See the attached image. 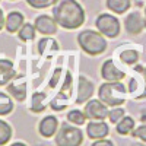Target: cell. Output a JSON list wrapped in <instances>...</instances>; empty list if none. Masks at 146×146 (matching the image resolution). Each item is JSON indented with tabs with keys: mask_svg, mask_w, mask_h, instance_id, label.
I'll use <instances>...</instances> for the list:
<instances>
[{
	"mask_svg": "<svg viewBox=\"0 0 146 146\" xmlns=\"http://www.w3.org/2000/svg\"><path fill=\"white\" fill-rule=\"evenodd\" d=\"M35 25L34 23H23L21 27V29L18 31V38L22 41V42H28V41H32L35 38Z\"/></svg>",
	"mask_w": 146,
	"mask_h": 146,
	"instance_id": "cell-21",
	"label": "cell"
},
{
	"mask_svg": "<svg viewBox=\"0 0 146 146\" xmlns=\"http://www.w3.org/2000/svg\"><path fill=\"white\" fill-rule=\"evenodd\" d=\"M94 82H91L86 76H79L78 79V96H76V104H86L94 95Z\"/></svg>",
	"mask_w": 146,
	"mask_h": 146,
	"instance_id": "cell-10",
	"label": "cell"
},
{
	"mask_svg": "<svg viewBox=\"0 0 146 146\" xmlns=\"http://www.w3.org/2000/svg\"><path fill=\"white\" fill-rule=\"evenodd\" d=\"M96 29H98L104 36H108V38H117L120 35L121 27H120V21L110 13H101L98 15L95 21Z\"/></svg>",
	"mask_w": 146,
	"mask_h": 146,
	"instance_id": "cell-5",
	"label": "cell"
},
{
	"mask_svg": "<svg viewBox=\"0 0 146 146\" xmlns=\"http://www.w3.org/2000/svg\"><path fill=\"white\" fill-rule=\"evenodd\" d=\"M57 0H27V3L34 9H45L53 6Z\"/></svg>",
	"mask_w": 146,
	"mask_h": 146,
	"instance_id": "cell-27",
	"label": "cell"
},
{
	"mask_svg": "<svg viewBox=\"0 0 146 146\" xmlns=\"http://www.w3.org/2000/svg\"><path fill=\"white\" fill-rule=\"evenodd\" d=\"M10 146H27V145L23 143V142H15V143H12Z\"/></svg>",
	"mask_w": 146,
	"mask_h": 146,
	"instance_id": "cell-32",
	"label": "cell"
},
{
	"mask_svg": "<svg viewBox=\"0 0 146 146\" xmlns=\"http://www.w3.org/2000/svg\"><path fill=\"white\" fill-rule=\"evenodd\" d=\"M101 76L107 82H120L121 79L126 78V73L114 63V60L108 58V60H105V62L102 63Z\"/></svg>",
	"mask_w": 146,
	"mask_h": 146,
	"instance_id": "cell-8",
	"label": "cell"
},
{
	"mask_svg": "<svg viewBox=\"0 0 146 146\" xmlns=\"http://www.w3.org/2000/svg\"><path fill=\"white\" fill-rule=\"evenodd\" d=\"M25 23V18L21 12L18 10H13L6 16V21H5V28L9 34H15L21 29V27Z\"/></svg>",
	"mask_w": 146,
	"mask_h": 146,
	"instance_id": "cell-16",
	"label": "cell"
},
{
	"mask_svg": "<svg viewBox=\"0 0 146 146\" xmlns=\"http://www.w3.org/2000/svg\"><path fill=\"white\" fill-rule=\"evenodd\" d=\"M7 94L19 102H23L27 98V82L22 76H15L7 83Z\"/></svg>",
	"mask_w": 146,
	"mask_h": 146,
	"instance_id": "cell-11",
	"label": "cell"
},
{
	"mask_svg": "<svg viewBox=\"0 0 146 146\" xmlns=\"http://www.w3.org/2000/svg\"><path fill=\"white\" fill-rule=\"evenodd\" d=\"M45 101H47V94L44 92H35L31 98V105L29 110L35 114H40L45 110Z\"/></svg>",
	"mask_w": 146,
	"mask_h": 146,
	"instance_id": "cell-18",
	"label": "cell"
},
{
	"mask_svg": "<svg viewBox=\"0 0 146 146\" xmlns=\"http://www.w3.org/2000/svg\"><path fill=\"white\" fill-rule=\"evenodd\" d=\"M146 28V21L139 12H130L124 19V29L130 35H139Z\"/></svg>",
	"mask_w": 146,
	"mask_h": 146,
	"instance_id": "cell-9",
	"label": "cell"
},
{
	"mask_svg": "<svg viewBox=\"0 0 146 146\" xmlns=\"http://www.w3.org/2000/svg\"><path fill=\"white\" fill-rule=\"evenodd\" d=\"M82 143H83L82 130L75 124H69L67 121L62 123V126L56 133V145L57 146H82Z\"/></svg>",
	"mask_w": 146,
	"mask_h": 146,
	"instance_id": "cell-4",
	"label": "cell"
},
{
	"mask_svg": "<svg viewBox=\"0 0 146 146\" xmlns=\"http://www.w3.org/2000/svg\"><path fill=\"white\" fill-rule=\"evenodd\" d=\"M5 21H6V18H5V15H3V10L0 9V31H2L3 27H5Z\"/></svg>",
	"mask_w": 146,
	"mask_h": 146,
	"instance_id": "cell-31",
	"label": "cell"
},
{
	"mask_svg": "<svg viewBox=\"0 0 146 146\" xmlns=\"http://www.w3.org/2000/svg\"><path fill=\"white\" fill-rule=\"evenodd\" d=\"M142 75H143V79H145V85H146V67L143 69V72H142Z\"/></svg>",
	"mask_w": 146,
	"mask_h": 146,
	"instance_id": "cell-34",
	"label": "cell"
},
{
	"mask_svg": "<svg viewBox=\"0 0 146 146\" xmlns=\"http://www.w3.org/2000/svg\"><path fill=\"white\" fill-rule=\"evenodd\" d=\"M12 2H15V0H12Z\"/></svg>",
	"mask_w": 146,
	"mask_h": 146,
	"instance_id": "cell-37",
	"label": "cell"
},
{
	"mask_svg": "<svg viewBox=\"0 0 146 146\" xmlns=\"http://www.w3.org/2000/svg\"><path fill=\"white\" fill-rule=\"evenodd\" d=\"M60 73H62V69H56V73H54V76L51 78V82H50V88H56V85L58 83Z\"/></svg>",
	"mask_w": 146,
	"mask_h": 146,
	"instance_id": "cell-30",
	"label": "cell"
},
{
	"mask_svg": "<svg viewBox=\"0 0 146 146\" xmlns=\"http://www.w3.org/2000/svg\"><path fill=\"white\" fill-rule=\"evenodd\" d=\"M135 70H136V72H139V73H142V72H143V67H142V66H136V69H135Z\"/></svg>",
	"mask_w": 146,
	"mask_h": 146,
	"instance_id": "cell-33",
	"label": "cell"
},
{
	"mask_svg": "<svg viewBox=\"0 0 146 146\" xmlns=\"http://www.w3.org/2000/svg\"><path fill=\"white\" fill-rule=\"evenodd\" d=\"M110 133V127L104 120H91V123L86 126V135L92 139H104L108 136Z\"/></svg>",
	"mask_w": 146,
	"mask_h": 146,
	"instance_id": "cell-13",
	"label": "cell"
},
{
	"mask_svg": "<svg viewBox=\"0 0 146 146\" xmlns=\"http://www.w3.org/2000/svg\"><path fill=\"white\" fill-rule=\"evenodd\" d=\"M58 130V120L54 115H47L40 121V126H38V131L40 135L45 139H50L53 137Z\"/></svg>",
	"mask_w": 146,
	"mask_h": 146,
	"instance_id": "cell-14",
	"label": "cell"
},
{
	"mask_svg": "<svg viewBox=\"0 0 146 146\" xmlns=\"http://www.w3.org/2000/svg\"><path fill=\"white\" fill-rule=\"evenodd\" d=\"M34 25H35V29L42 35H54L58 29V25H57L56 19L53 16H48V15L36 16Z\"/></svg>",
	"mask_w": 146,
	"mask_h": 146,
	"instance_id": "cell-12",
	"label": "cell"
},
{
	"mask_svg": "<svg viewBox=\"0 0 146 146\" xmlns=\"http://www.w3.org/2000/svg\"><path fill=\"white\" fill-rule=\"evenodd\" d=\"M91 146H114V143L111 142V140H108V139H96Z\"/></svg>",
	"mask_w": 146,
	"mask_h": 146,
	"instance_id": "cell-29",
	"label": "cell"
},
{
	"mask_svg": "<svg viewBox=\"0 0 146 146\" xmlns=\"http://www.w3.org/2000/svg\"><path fill=\"white\" fill-rule=\"evenodd\" d=\"M13 111V101L6 92H0V115H7Z\"/></svg>",
	"mask_w": 146,
	"mask_h": 146,
	"instance_id": "cell-23",
	"label": "cell"
},
{
	"mask_svg": "<svg viewBox=\"0 0 146 146\" xmlns=\"http://www.w3.org/2000/svg\"><path fill=\"white\" fill-rule=\"evenodd\" d=\"M36 47H38L40 56H44V57H51L53 54H56L58 51V48H60L58 42L54 38H51V36H44V38H41L38 41V45Z\"/></svg>",
	"mask_w": 146,
	"mask_h": 146,
	"instance_id": "cell-17",
	"label": "cell"
},
{
	"mask_svg": "<svg viewBox=\"0 0 146 146\" xmlns=\"http://www.w3.org/2000/svg\"><path fill=\"white\" fill-rule=\"evenodd\" d=\"M145 16H146V7H145Z\"/></svg>",
	"mask_w": 146,
	"mask_h": 146,
	"instance_id": "cell-36",
	"label": "cell"
},
{
	"mask_svg": "<svg viewBox=\"0 0 146 146\" xmlns=\"http://www.w3.org/2000/svg\"><path fill=\"white\" fill-rule=\"evenodd\" d=\"M135 130V120H133L130 115H124L118 123L115 124V131L121 136H127Z\"/></svg>",
	"mask_w": 146,
	"mask_h": 146,
	"instance_id": "cell-20",
	"label": "cell"
},
{
	"mask_svg": "<svg viewBox=\"0 0 146 146\" xmlns=\"http://www.w3.org/2000/svg\"><path fill=\"white\" fill-rule=\"evenodd\" d=\"M118 57H120V60H121V62H123L124 64L131 66V64H136V63L139 62L140 54H139L137 50H133V48H127V50H123V51H121Z\"/></svg>",
	"mask_w": 146,
	"mask_h": 146,
	"instance_id": "cell-22",
	"label": "cell"
},
{
	"mask_svg": "<svg viewBox=\"0 0 146 146\" xmlns=\"http://www.w3.org/2000/svg\"><path fill=\"white\" fill-rule=\"evenodd\" d=\"M98 96L108 107H120L126 102L127 89L121 82H105L98 89Z\"/></svg>",
	"mask_w": 146,
	"mask_h": 146,
	"instance_id": "cell-3",
	"label": "cell"
},
{
	"mask_svg": "<svg viewBox=\"0 0 146 146\" xmlns=\"http://www.w3.org/2000/svg\"><path fill=\"white\" fill-rule=\"evenodd\" d=\"M70 92H72V75L67 72L64 83H63V88L60 89L58 95L50 104L54 111H62V110H64L67 107V102H69V98H70Z\"/></svg>",
	"mask_w": 146,
	"mask_h": 146,
	"instance_id": "cell-7",
	"label": "cell"
},
{
	"mask_svg": "<svg viewBox=\"0 0 146 146\" xmlns=\"http://www.w3.org/2000/svg\"><path fill=\"white\" fill-rule=\"evenodd\" d=\"M131 133H133V136H135V137H137V139H140L142 142L146 143V124L139 126L137 129H135Z\"/></svg>",
	"mask_w": 146,
	"mask_h": 146,
	"instance_id": "cell-28",
	"label": "cell"
},
{
	"mask_svg": "<svg viewBox=\"0 0 146 146\" xmlns=\"http://www.w3.org/2000/svg\"><path fill=\"white\" fill-rule=\"evenodd\" d=\"M78 44L88 56H100L107 50V40L100 31L85 29L78 35Z\"/></svg>",
	"mask_w": 146,
	"mask_h": 146,
	"instance_id": "cell-2",
	"label": "cell"
},
{
	"mask_svg": "<svg viewBox=\"0 0 146 146\" xmlns=\"http://www.w3.org/2000/svg\"><path fill=\"white\" fill-rule=\"evenodd\" d=\"M53 18L64 29H78L85 23V10L76 0H57L53 5Z\"/></svg>",
	"mask_w": 146,
	"mask_h": 146,
	"instance_id": "cell-1",
	"label": "cell"
},
{
	"mask_svg": "<svg viewBox=\"0 0 146 146\" xmlns=\"http://www.w3.org/2000/svg\"><path fill=\"white\" fill-rule=\"evenodd\" d=\"M16 76V70L13 67V62L9 58H0V86L7 85Z\"/></svg>",
	"mask_w": 146,
	"mask_h": 146,
	"instance_id": "cell-15",
	"label": "cell"
},
{
	"mask_svg": "<svg viewBox=\"0 0 146 146\" xmlns=\"http://www.w3.org/2000/svg\"><path fill=\"white\" fill-rule=\"evenodd\" d=\"M12 127L5 120H0V146L6 145L12 139Z\"/></svg>",
	"mask_w": 146,
	"mask_h": 146,
	"instance_id": "cell-24",
	"label": "cell"
},
{
	"mask_svg": "<svg viewBox=\"0 0 146 146\" xmlns=\"http://www.w3.org/2000/svg\"><path fill=\"white\" fill-rule=\"evenodd\" d=\"M124 115H126V113L121 107H113L111 111H108V120H110V123H113V124H117Z\"/></svg>",
	"mask_w": 146,
	"mask_h": 146,
	"instance_id": "cell-26",
	"label": "cell"
},
{
	"mask_svg": "<svg viewBox=\"0 0 146 146\" xmlns=\"http://www.w3.org/2000/svg\"><path fill=\"white\" fill-rule=\"evenodd\" d=\"M83 113L89 120H105L108 117V105L101 100H89L86 101Z\"/></svg>",
	"mask_w": 146,
	"mask_h": 146,
	"instance_id": "cell-6",
	"label": "cell"
},
{
	"mask_svg": "<svg viewBox=\"0 0 146 146\" xmlns=\"http://www.w3.org/2000/svg\"><path fill=\"white\" fill-rule=\"evenodd\" d=\"M131 146H146V145H143V143H135V145H131Z\"/></svg>",
	"mask_w": 146,
	"mask_h": 146,
	"instance_id": "cell-35",
	"label": "cell"
},
{
	"mask_svg": "<svg viewBox=\"0 0 146 146\" xmlns=\"http://www.w3.org/2000/svg\"><path fill=\"white\" fill-rule=\"evenodd\" d=\"M107 7L114 12L117 15H123L130 9L131 6V0H107L105 2Z\"/></svg>",
	"mask_w": 146,
	"mask_h": 146,
	"instance_id": "cell-19",
	"label": "cell"
},
{
	"mask_svg": "<svg viewBox=\"0 0 146 146\" xmlns=\"http://www.w3.org/2000/svg\"><path fill=\"white\" fill-rule=\"evenodd\" d=\"M67 121L75 126H82L86 121V115H85L83 111H79V110H72V111L67 113Z\"/></svg>",
	"mask_w": 146,
	"mask_h": 146,
	"instance_id": "cell-25",
	"label": "cell"
}]
</instances>
